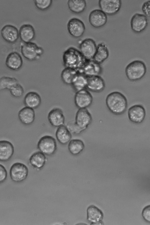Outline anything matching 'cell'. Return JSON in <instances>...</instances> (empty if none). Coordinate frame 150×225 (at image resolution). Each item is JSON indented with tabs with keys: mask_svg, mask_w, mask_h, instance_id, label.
<instances>
[{
	"mask_svg": "<svg viewBox=\"0 0 150 225\" xmlns=\"http://www.w3.org/2000/svg\"><path fill=\"white\" fill-rule=\"evenodd\" d=\"M9 90L11 95L16 98L21 97L24 92L23 88L18 83L13 86Z\"/></svg>",
	"mask_w": 150,
	"mask_h": 225,
	"instance_id": "obj_34",
	"label": "cell"
},
{
	"mask_svg": "<svg viewBox=\"0 0 150 225\" xmlns=\"http://www.w3.org/2000/svg\"><path fill=\"white\" fill-rule=\"evenodd\" d=\"M62 60L65 67L73 69L78 71L87 61L79 50L74 47L68 48L63 52Z\"/></svg>",
	"mask_w": 150,
	"mask_h": 225,
	"instance_id": "obj_2",
	"label": "cell"
},
{
	"mask_svg": "<svg viewBox=\"0 0 150 225\" xmlns=\"http://www.w3.org/2000/svg\"><path fill=\"white\" fill-rule=\"evenodd\" d=\"M14 151L11 143L6 140L0 141V161L6 162L12 157Z\"/></svg>",
	"mask_w": 150,
	"mask_h": 225,
	"instance_id": "obj_19",
	"label": "cell"
},
{
	"mask_svg": "<svg viewBox=\"0 0 150 225\" xmlns=\"http://www.w3.org/2000/svg\"><path fill=\"white\" fill-rule=\"evenodd\" d=\"M5 64L9 69L17 71L22 67L23 60L19 53L16 52H13L10 53L7 56Z\"/></svg>",
	"mask_w": 150,
	"mask_h": 225,
	"instance_id": "obj_21",
	"label": "cell"
},
{
	"mask_svg": "<svg viewBox=\"0 0 150 225\" xmlns=\"http://www.w3.org/2000/svg\"><path fill=\"white\" fill-rule=\"evenodd\" d=\"M87 77L78 72L74 78L71 85L76 92L86 88Z\"/></svg>",
	"mask_w": 150,
	"mask_h": 225,
	"instance_id": "obj_28",
	"label": "cell"
},
{
	"mask_svg": "<svg viewBox=\"0 0 150 225\" xmlns=\"http://www.w3.org/2000/svg\"><path fill=\"white\" fill-rule=\"evenodd\" d=\"M98 4L100 10L106 15H112L119 11L122 2L120 0H100Z\"/></svg>",
	"mask_w": 150,
	"mask_h": 225,
	"instance_id": "obj_11",
	"label": "cell"
},
{
	"mask_svg": "<svg viewBox=\"0 0 150 225\" xmlns=\"http://www.w3.org/2000/svg\"><path fill=\"white\" fill-rule=\"evenodd\" d=\"M102 68L100 64L92 60H87L78 72L87 77L100 75L102 73Z\"/></svg>",
	"mask_w": 150,
	"mask_h": 225,
	"instance_id": "obj_14",
	"label": "cell"
},
{
	"mask_svg": "<svg viewBox=\"0 0 150 225\" xmlns=\"http://www.w3.org/2000/svg\"><path fill=\"white\" fill-rule=\"evenodd\" d=\"M67 5L69 9L72 12L79 14L85 10L86 3L85 0H69L67 2Z\"/></svg>",
	"mask_w": 150,
	"mask_h": 225,
	"instance_id": "obj_30",
	"label": "cell"
},
{
	"mask_svg": "<svg viewBox=\"0 0 150 225\" xmlns=\"http://www.w3.org/2000/svg\"><path fill=\"white\" fill-rule=\"evenodd\" d=\"M18 116L21 122L25 125H29L32 124L35 117L34 109L27 106L22 108L19 111Z\"/></svg>",
	"mask_w": 150,
	"mask_h": 225,
	"instance_id": "obj_22",
	"label": "cell"
},
{
	"mask_svg": "<svg viewBox=\"0 0 150 225\" xmlns=\"http://www.w3.org/2000/svg\"><path fill=\"white\" fill-rule=\"evenodd\" d=\"M74 101L79 109H87L91 105L93 98L91 93L85 89L76 92Z\"/></svg>",
	"mask_w": 150,
	"mask_h": 225,
	"instance_id": "obj_8",
	"label": "cell"
},
{
	"mask_svg": "<svg viewBox=\"0 0 150 225\" xmlns=\"http://www.w3.org/2000/svg\"><path fill=\"white\" fill-rule=\"evenodd\" d=\"M142 10L145 15L147 17H149L150 15V1L149 0L145 2L142 7Z\"/></svg>",
	"mask_w": 150,
	"mask_h": 225,
	"instance_id": "obj_37",
	"label": "cell"
},
{
	"mask_svg": "<svg viewBox=\"0 0 150 225\" xmlns=\"http://www.w3.org/2000/svg\"><path fill=\"white\" fill-rule=\"evenodd\" d=\"M37 148L40 151L45 155L51 156L56 151L57 145L55 139L50 135H45L41 137L37 144Z\"/></svg>",
	"mask_w": 150,
	"mask_h": 225,
	"instance_id": "obj_5",
	"label": "cell"
},
{
	"mask_svg": "<svg viewBox=\"0 0 150 225\" xmlns=\"http://www.w3.org/2000/svg\"><path fill=\"white\" fill-rule=\"evenodd\" d=\"M28 174V169L24 164L16 162L11 166L9 174L11 179L13 181L19 182L25 180Z\"/></svg>",
	"mask_w": 150,
	"mask_h": 225,
	"instance_id": "obj_6",
	"label": "cell"
},
{
	"mask_svg": "<svg viewBox=\"0 0 150 225\" xmlns=\"http://www.w3.org/2000/svg\"><path fill=\"white\" fill-rule=\"evenodd\" d=\"M18 83L15 78L3 76L0 78V90H9L13 86Z\"/></svg>",
	"mask_w": 150,
	"mask_h": 225,
	"instance_id": "obj_32",
	"label": "cell"
},
{
	"mask_svg": "<svg viewBox=\"0 0 150 225\" xmlns=\"http://www.w3.org/2000/svg\"><path fill=\"white\" fill-rule=\"evenodd\" d=\"M87 220L91 224H100L103 217L102 211L93 205H90L87 208Z\"/></svg>",
	"mask_w": 150,
	"mask_h": 225,
	"instance_id": "obj_20",
	"label": "cell"
},
{
	"mask_svg": "<svg viewBox=\"0 0 150 225\" xmlns=\"http://www.w3.org/2000/svg\"><path fill=\"white\" fill-rule=\"evenodd\" d=\"M88 19L90 24L93 27L98 28L106 24L108 18L107 15L102 10L96 9L90 12Z\"/></svg>",
	"mask_w": 150,
	"mask_h": 225,
	"instance_id": "obj_12",
	"label": "cell"
},
{
	"mask_svg": "<svg viewBox=\"0 0 150 225\" xmlns=\"http://www.w3.org/2000/svg\"><path fill=\"white\" fill-rule=\"evenodd\" d=\"M34 3L36 7L39 9L45 11L48 9L52 3V0H35Z\"/></svg>",
	"mask_w": 150,
	"mask_h": 225,
	"instance_id": "obj_33",
	"label": "cell"
},
{
	"mask_svg": "<svg viewBox=\"0 0 150 225\" xmlns=\"http://www.w3.org/2000/svg\"><path fill=\"white\" fill-rule=\"evenodd\" d=\"M46 160L45 155L40 151L33 153L29 159L30 164L34 168L38 169L44 166Z\"/></svg>",
	"mask_w": 150,
	"mask_h": 225,
	"instance_id": "obj_27",
	"label": "cell"
},
{
	"mask_svg": "<svg viewBox=\"0 0 150 225\" xmlns=\"http://www.w3.org/2000/svg\"><path fill=\"white\" fill-rule=\"evenodd\" d=\"M78 72L77 70L74 69L65 67L61 73V79L65 84L71 85L73 80Z\"/></svg>",
	"mask_w": 150,
	"mask_h": 225,
	"instance_id": "obj_31",
	"label": "cell"
},
{
	"mask_svg": "<svg viewBox=\"0 0 150 225\" xmlns=\"http://www.w3.org/2000/svg\"><path fill=\"white\" fill-rule=\"evenodd\" d=\"M21 52L23 56L30 61L38 60L44 52L42 48L35 43L30 42L23 43L21 46Z\"/></svg>",
	"mask_w": 150,
	"mask_h": 225,
	"instance_id": "obj_4",
	"label": "cell"
},
{
	"mask_svg": "<svg viewBox=\"0 0 150 225\" xmlns=\"http://www.w3.org/2000/svg\"><path fill=\"white\" fill-rule=\"evenodd\" d=\"M146 71L145 63L140 60H135L129 63L125 69V73L127 79L131 81H136L141 79Z\"/></svg>",
	"mask_w": 150,
	"mask_h": 225,
	"instance_id": "obj_3",
	"label": "cell"
},
{
	"mask_svg": "<svg viewBox=\"0 0 150 225\" xmlns=\"http://www.w3.org/2000/svg\"><path fill=\"white\" fill-rule=\"evenodd\" d=\"M66 126L71 133L73 134H79L84 131L77 125L74 121L69 122Z\"/></svg>",
	"mask_w": 150,
	"mask_h": 225,
	"instance_id": "obj_35",
	"label": "cell"
},
{
	"mask_svg": "<svg viewBox=\"0 0 150 225\" xmlns=\"http://www.w3.org/2000/svg\"><path fill=\"white\" fill-rule=\"evenodd\" d=\"M105 103L109 111L114 114L120 115L126 111L127 101L125 96L118 91L112 92L107 96Z\"/></svg>",
	"mask_w": 150,
	"mask_h": 225,
	"instance_id": "obj_1",
	"label": "cell"
},
{
	"mask_svg": "<svg viewBox=\"0 0 150 225\" xmlns=\"http://www.w3.org/2000/svg\"><path fill=\"white\" fill-rule=\"evenodd\" d=\"M150 205L145 206L143 209L142 216L144 219L147 222H150Z\"/></svg>",
	"mask_w": 150,
	"mask_h": 225,
	"instance_id": "obj_36",
	"label": "cell"
},
{
	"mask_svg": "<svg viewBox=\"0 0 150 225\" xmlns=\"http://www.w3.org/2000/svg\"><path fill=\"white\" fill-rule=\"evenodd\" d=\"M92 120L91 115L87 109H79L76 113L75 122L84 130L91 123Z\"/></svg>",
	"mask_w": 150,
	"mask_h": 225,
	"instance_id": "obj_15",
	"label": "cell"
},
{
	"mask_svg": "<svg viewBox=\"0 0 150 225\" xmlns=\"http://www.w3.org/2000/svg\"><path fill=\"white\" fill-rule=\"evenodd\" d=\"M2 38L6 41L9 43H14L18 40L19 31L14 26L7 24L3 26L1 31Z\"/></svg>",
	"mask_w": 150,
	"mask_h": 225,
	"instance_id": "obj_16",
	"label": "cell"
},
{
	"mask_svg": "<svg viewBox=\"0 0 150 225\" xmlns=\"http://www.w3.org/2000/svg\"><path fill=\"white\" fill-rule=\"evenodd\" d=\"M55 136L58 141L62 145L67 144L72 138L71 133L67 126L64 125L58 127Z\"/></svg>",
	"mask_w": 150,
	"mask_h": 225,
	"instance_id": "obj_26",
	"label": "cell"
},
{
	"mask_svg": "<svg viewBox=\"0 0 150 225\" xmlns=\"http://www.w3.org/2000/svg\"><path fill=\"white\" fill-rule=\"evenodd\" d=\"M24 101L26 106L34 109L38 108L41 104V98L38 93L31 91L25 95Z\"/></svg>",
	"mask_w": 150,
	"mask_h": 225,
	"instance_id": "obj_25",
	"label": "cell"
},
{
	"mask_svg": "<svg viewBox=\"0 0 150 225\" xmlns=\"http://www.w3.org/2000/svg\"><path fill=\"white\" fill-rule=\"evenodd\" d=\"M148 24L147 17L144 14L136 13L132 17L130 25L132 30L136 33L143 31Z\"/></svg>",
	"mask_w": 150,
	"mask_h": 225,
	"instance_id": "obj_13",
	"label": "cell"
},
{
	"mask_svg": "<svg viewBox=\"0 0 150 225\" xmlns=\"http://www.w3.org/2000/svg\"><path fill=\"white\" fill-rule=\"evenodd\" d=\"M146 115V110L140 104L134 105L128 109L127 115L129 120L136 124H140L144 120Z\"/></svg>",
	"mask_w": 150,
	"mask_h": 225,
	"instance_id": "obj_9",
	"label": "cell"
},
{
	"mask_svg": "<svg viewBox=\"0 0 150 225\" xmlns=\"http://www.w3.org/2000/svg\"><path fill=\"white\" fill-rule=\"evenodd\" d=\"M48 121L52 126L58 127L64 125L65 116L62 110L59 108H55L49 112Z\"/></svg>",
	"mask_w": 150,
	"mask_h": 225,
	"instance_id": "obj_17",
	"label": "cell"
},
{
	"mask_svg": "<svg viewBox=\"0 0 150 225\" xmlns=\"http://www.w3.org/2000/svg\"><path fill=\"white\" fill-rule=\"evenodd\" d=\"M105 86L104 80L100 75L87 77L86 88L90 91L100 92L104 90Z\"/></svg>",
	"mask_w": 150,
	"mask_h": 225,
	"instance_id": "obj_18",
	"label": "cell"
},
{
	"mask_svg": "<svg viewBox=\"0 0 150 225\" xmlns=\"http://www.w3.org/2000/svg\"><path fill=\"white\" fill-rule=\"evenodd\" d=\"M85 148L83 141L79 139H71L68 143V148L72 155L76 156L80 154Z\"/></svg>",
	"mask_w": 150,
	"mask_h": 225,
	"instance_id": "obj_29",
	"label": "cell"
},
{
	"mask_svg": "<svg viewBox=\"0 0 150 225\" xmlns=\"http://www.w3.org/2000/svg\"><path fill=\"white\" fill-rule=\"evenodd\" d=\"M79 51L87 60H92L96 52L97 45L95 41L91 38H86L79 44Z\"/></svg>",
	"mask_w": 150,
	"mask_h": 225,
	"instance_id": "obj_7",
	"label": "cell"
},
{
	"mask_svg": "<svg viewBox=\"0 0 150 225\" xmlns=\"http://www.w3.org/2000/svg\"><path fill=\"white\" fill-rule=\"evenodd\" d=\"M67 29L69 34L75 38L81 37L85 31V26L83 22L76 18L70 19L67 24Z\"/></svg>",
	"mask_w": 150,
	"mask_h": 225,
	"instance_id": "obj_10",
	"label": "cell"
},
{
	"mask_svg": "<svg viewBox=\"0 0 150 225\" xmlns=\"http://www.w3.org/2000/svg\"><path fill=\"white\" fill-rule=\"evenodd\" d=\"M7 172L5 167L0 164V184L4 182L6 179Z\"/></svg>",
	"mask_w": 150,
	"mask_h": 225,
	"instance_id": "obj_38",
	"label": "cell"
},
{
	"mask_svg": "<svg viewBox=\"0 0 150 225\" xmlns=\"http://www.w3.org/2000/svg\"><path fill=\"white\" fill-rule=\"evenodd\" d=\"M19 36L23 43L31 42L35 38V31L33 26L30 24L22 25L19 31Z\"/></svg>",
	"mask_w": 150,
	"mask_h": 225,
	"instance_id": "obj_23",
	"label": "cell"
},
{
	"mask_svg": "<svg viewBox=\"0 0 150 225\" xmlns=\"http://www.w3.org/2000/svg\"><path fill=\"white\" fill-rule=\"evenodd\" d=\"M109 56V52L107 45L102 42L97 46L96 52L92 60L100 64L107 59Z\"/></svg>",
	"mask_w": 150,
	"mask_h": 225,
	"instance_id": "obj_24",
	"label": "cell"
}]
</instances>
